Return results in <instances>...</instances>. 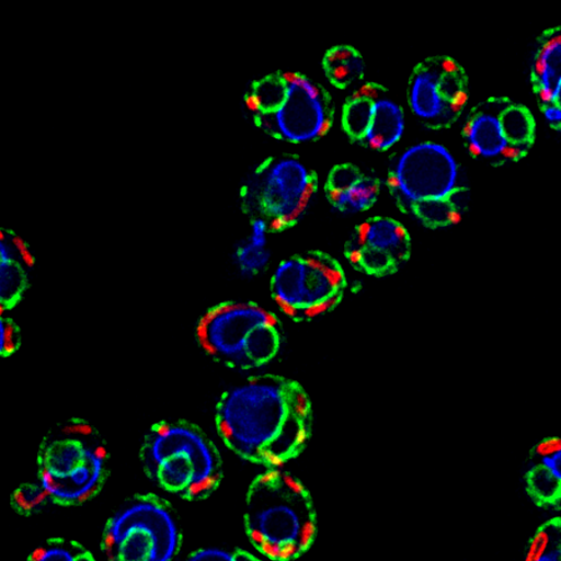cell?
<instances>
[{"label":"cell","instance_id":"obj_8","mask_svg":"<svg viewBox=\"0 0 561 561\" xmlns=\"http://www.w3.org/2000/svg\"><path fill=\"white\" fill-rule=\"evenodd\" d=\"M183 545L178 515L164 497L135 494L105 524L106 561H175Z\"/></svg>","mask_w":561,"mask_h":561},{"label":"cell","instance_id":"obj_2","mask_svg":"<svg viewBox=\"0 0 561 561\" xmlns=\"http://www.w3.org/2000/svg\"><path fill=\"white\" fill-rule=\"evenodd\" d=\"M243 520L251 545L274 561L300 558L316 538L311 494L300 479L278 469L253 479Z\"/></svg>","mask_w":561,"mask_h":561},{"label":"cell","instance_id":"obj_17","mask_svg":"<svg viewBox=\"0 0 561 561\" xmlns=\"http://www.w3.org/2000/svg\"><path fill=\"white\" fill-rule=\"evenodd\" d=\"M531 87L539 105H545L561 80V28L541 35L531 65Z\"/></svg>","mask_w":561,"mask_h":561},{"label":"cell","instance_id":"obj_24","mask_svg":"<svg viewBox=\"0 0 561 561\" xmlns=\"http://www.w3.org/2000/svg\"><path fill=\"white\" fill-rule=\"evenodd\" d=\"M533 463L545 468L561 484V438L541 440L533 450Z\"/></svg>","mask_w":561,"mask_h":561},{"label":"cell","instance_id":"obj_20","mask_svg":"<svg viewBox=\"0 0 561 561\" xmlns=\"http://www.w3.org/2000/svg\"><path fill=\"white\" fill-rule=\"evenodd\" d=\"M522 561H561V515L542 523L533 534Z\"/></svg>","mask_w":561,"mask_h":561},{"label":"cell","instance_id":"obj_1","mask_svg":"<svg viewBox=\"0 0 561 561\" xmlns=\"http://www.w3.org/2000/svg\"><path fill=\"white\" fill-rule=\"evenodd\" d=\"M215 423L234 455L276 468L305 449L312 433L313 413L309 396L294 379L257 375L220 397Z\"/></svg>","mask_w":561,"mask_h":561},{"label":"cell","instance_id":"obj_9","mask_svg":"<svg viewBox=\"0 0 561 561\" xmlns=\"http://www.w3.org/2000/svg\"><path fill=\"white\" fill-rule=\"evenodd\" d=\"M319 187L314 171L297 157L267 159L252 171L241 190L242 209L271 231L293 228L309 210Z\"/></svg>","mask_w":561,"mask_h":561},{"label":"cell","instance_id":"obj_5","mask_svg":"<svg viewBox=\"0 0 561 561\" xmlns=\"http://www.w3.org/2000/svg\"><path fill=\"white\" fill-rule=\"evenodd\" d=\"M38 481L54 504L77 506L103 490L108 451L102 434L81 419L60 422L47 433L38 450Z\"/></svg>","mask_w":561,"mask_h":561},{"label":"cell","instance_id":"obj_10","mask_svg":"<svg viewBox=\"0 0 561 561\" xmlns=\"http://www.w3.org/2000/svg\"><path fill=\"white\" fill-rule=\"evenodd\" d=\"M345 271L328 253L309 251L280 261L271 277V296L289 319L304 322L336 309L345 296Z\"/></svg>","mask_w":561,"mask_h":561},{"label":"cell","instance_id":"obj_16","mask_svg":"<svg viewBox=\"0 0 561 561\" xmlns=\"http://www.w3.org/2000/svg\"><path fill=\"white\" fill-rule=\"evenodd\" d=\"M34 264L24 240L12 231L0 233V310L9 311L22 301Z\"/></svg>","mask_w":561,"mask_h":561},{"label":"cell","instance_id":"obj_23","mask_svg":"<svg viewBox=\"0 0 561 561\" xmlns=\"http://www.w3.org/2000/svg\"><path fill=\"white\" fill-rule=\"evenodd\" d=\"M50 503L51 497L39 481L18 486L12 495L13 510L25 517L41 513Z\"/></svg>","mask_w":561,"mask_h":561},{"label":"cell","instance_id":"obj_22","mask_svg":"<svg viewBox=\"0 0 561 561\" xmlns=\"http://www.w3.org/2000/svg\"><path fill=\"white\" fill-rule=\"evenodd\" d=\"M28 561H95V558L78 541L53 538L35 548Z\"/></svg>","mask_w":561,"mask_h":561},{"label":"cell","instance_id":"obj_11","mask_svg":"<svg viewBox=\"0 0 561 561\" xmlns=\"http://www.w3.org/2000/svg\"><path fill=\"white\" fill-rule=\"evenodd\" d=\"M537 138V124L527 106L506 96L477 104L463 128L466 147L473 158L494 167L526 158Z\"/></svg>","mask_w":561,"mask_h":561},{"label":"cell","instance_id":"obj_4","mask_svg":"<svg viewBox=\"0 0 561 561\" xmlns=\"http://www.w3.org/2000/svg\"><path fill=\"white\" fill-rule=\"evenodd\" d=\"M140 461L144 473L160 490L190 502L206 500L222 481L219 449L187 421L153 424L144 436Z\"/></svg>","mask_w":561,"mask_h":561},{"label":"cell","instance_id":"obj_3","mask_svg":"<svg viewBox=\"0 0 561 561\" xmlns=\"http://www.w3.org/2000/svg\"><path fill=\"white\" fill-rule=\"evenodd\" d=\"M387 185L401 210L432 229L460 222L470 202L454 153L433 141L405 149L389 169Z\"/></svg>","mask_w":561,"mask_h":561},{"label":"cell","instance_id":"obj_19","mask_svg":"<svg viewBox=\"0 0 561 561\" xmlns=\"http://www.w3.org/2000/svg\"><path fill=\"white\" fill-rule=\"evenodd\" d=\"M325 76L334 87L345 89L365 76L366 65L360 53L350 45H337L324 54Z\"/></svg>","mask_w":561,"mask_h":561},{"label":"cell","instance_id":"obj_25","mask_svg":"<svg viewBox=\"0 0 561 561\" xmlns=\"http://www.w3.org/2000/svg\"><path fill=\"white\" fill-rule=\"evenodd\" d=\"M184 561H262L241 549L204 548L194 551Z\"/></svg>","mask_w":561,"mask_h":561},{"label":"cell","instance_id":"obj_21","mask_svg":"<svg viewBox=\"0 0 561 561\" xmlns=\"http://www.w3.org/2000/svg\"><path fill=\"white\" fill-rule=\"evenodd\" d=\"M527 492L541 508L561 510V484L547 470L533 463L526 474Z\"/></svg>","mask_w":561,"mask_h":561},{"label":"cell","instance_id":"obj_18","mask_svg":"<svg viewBox=\"0 0 561 561\" xmlns=\"http://www.w3.org/2000/svg\"><path fill=\"white\" fill-rule=\"evenodd\" d=\"M273 232L266 221L251 219L248 237L243 239L233 252V264L242 277H255L270 265L268 233Z\"/></svg>","mask_w":561,"mask_h":561},{"label":"cell","instance_id":"obj_6","mask_svg":"<svg viewBox=\"0 0 561 561\" xmlns=\"http://www.w3.org/2000/svg\"><path fill=\"white\" fill-rule=\"evenodd\" d=\"M247 106L260 130L289 144L319 140L333 124L328 90L301 72H274L253 81Z\"/></svg>","mask_w":561,"mask_h":561},{"label":"cell","instance_id":"obj_26","mask_svg":"<svg viewBox=\"0 0 561 561\" xmlns=\"http://www.w3.org/2000/svg\"><path fill=\"white\" fill-rule=\"evenodd\" d=\"M21 330L16 323L2 317L0 320V351L3 357L12 356L21 347Z\"/></svg>","mask_w":561,"mask_h":561},{"label":"cell","instance_id":"obj_14","mask_svg":"<svg viewBox=\"0 0 561 561\" xmlns=\"http://www.w3.org/2000/svg\"><path fill=\"white\" fill-rule=\"evenodd\" d=\"M412 242L404 226L391 217H370L357 226L346 242L350 264L370 276L397 273L410 260Z\"/></svg>","mask_w":561,"mask_h":561},{"label":"cell","instance_id":"obj_13","mask_svg":"<svg viewBox=\"0 0 561 561\" xmlns=\"http://www.w3.org/2000/svg\"><path fill=\"white\" fill-rule=\"evenodd\" d=\"M342 125L348 137L364 147L386 151L403 137V107L377 83L360 85L343 106Z\"/></svg>","mask_w":561,"mask_h":561},{"label":"cell","instance_id":"obj_15","mask_svg":"<svg viewBox=\"0 0 561 561\" xmlns=\"http://www.w3.org/2000/svg\"><path fill=\"white\" fill-rule=\"evenodd\" d=\"M325 195L337 211L355 215L370 209L379 196V181L352 164L334 167L325 181Z\"/></svg>","mask_w":561,"mask_h":561},{"label":"cell","instance_id":"obj_27","mask_svg":"<svg viewBox=\"0 0 561 561\" xmlns=\"http://www.w3.org/2000/svg\"><path fill=\"white\" fill-rule=\"evenodd\" d=\"M542 115L551 129L561 131V80L549 101L540 106Z\"/></svg>","mask_w":561,"mask_h":561},{"label":"cell","instance_id":"obj_12","mask_svg":"<svg viewBox=\"0 0 561 561\" xmlns=\"http://www.w3.org/2000/svg\"><path fill=\"white\" fill-rule=\"evenodd\" d=\"M407 101L413 115L427 128H449L459 119L469 101L465 68L447 56L421 61L410 77Z\"/></svg>","mask_w":561,"mask_h":561},{"label":"cell","instance_id":"obj_7","mask_svg":"<svg viewBox=\"0 0 561 561\" xmlns=\"http://www.w3.org/2000/svg\"><path fill=\"white\" fill-rule=\"evenodd\" d=\"M283 336L277 317L255 302L217 305L196 325V339L206 355L237 370L268 365L278 355Z\"/></svg>","mask_w":561,"mask_h":561}]
</instances>
